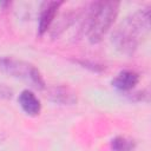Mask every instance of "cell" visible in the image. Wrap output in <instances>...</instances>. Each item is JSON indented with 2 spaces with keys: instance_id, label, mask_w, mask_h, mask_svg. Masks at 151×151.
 I'll list each match as a JSON object with an SVG mask.
<instances>
[{
  "instance_id": "7a4b0ae2",
  "label": "cell",
  "mask_w": 151,
  "mask_h": 151,
  "mask_svg": "<svg viewBox=\"0 0 151 151\" xmlns=\"http://www.w3.org/2000/svg\"><path fill=\"white\" fill-rule=\"evenodd\" d=\"M118 11L119 2L117 1H98L93 4L87 26V37L92 44L99 42L107 33L117 18Z\"/></svg>"
},
{
  "instance_id": "52a82bcc",
  "label": "cell",
  "mask_w": 151,
  "mask_h": 151,
  "mask_svg": "<svg viewBox=\"0 0 151 151\" xmlns=\"http://www.w3.org/2000/svg\"><path fill=\"white\" fill-rule=\"evenodd\" d=\"M50 98L54 103H59V104H74L77 101L76 93L71 88L65 86H58L51 88Z\"/></svg>"
},
{
  "instance_id": "5b68a950",
  "label": "cell",
  "mask_w": 151,
  "mask_h": 151,
  "mask_svg": "<svg viewBox=\"0 0 151 151\" xmlns=\"http://www.w3.org/2000/svg\"><path fill=\"white\" fill-rule=\"evenodd\" d=\"M19 104H20L21 109L29 116H37V114H39V112L41 110L40 100L29 90H25L20 93Z\"/></svg>"
},
{
  "instance_id": "ba28073f",
  "label": "cell",
  "mask_w": 151,
  "mask_h": 151,
  "mask_svg": "<svg viewBox=\"0 0 151 151\" xmlns=\"http://www.w3.org/2000/svg\"><path fill=\"white\" fill-rule=\"evenodd\" d=\"M134 146L136 143L133 139L122 136L116 137L111 143V147L113 151H133Z\"/></svg>"
},
{
  "instance_id": "6da1fadb",
  "label": "cell",
  "mask_w": 151,
  "mask_h": 151,
  "mask_svg": "<svg viewBox=\"0 0 151 151\" xmlns=\"http://www.w3.org/2000/svg\"><path fill=\"white\" fill-rule=\"evenodd\" d=\"M150 9L144 8L127 18L114 32L113 41L123 53L131 54L138 46L139 38L149 32Z\"/></svg>"
},
{
  "instance_id": "9c48e42d",
  "label": "cell",
  "mask_w": 151,
  "mask_h": 151,
  "mask_svg": "<svg viewBox=\"0 0 151 151\" xmlns=\"http://www.w3.org/2000/svg\"><path fill=\"white\" fill-rule=\"evenodd\" d=\"M13 96V91L5 84H0V100L9 99Z\"/></svg>"
},
{
  "instance_id": "8992f818",
  "label": "cell",
  "mask_w": 151,
  "mask_h": 151,
  "mask_svg": "<svg viewBox=\"0 0 151 151\" xmlns=\"http://www.w3.org/2000/svg\"><path fill=\"white\" fill-rule=\"evenodd\" d=\"M139 81V76L133 71H122L113 80L112 85L120 91L132 90Z\"/></svg>"
},
{
  "instance_id": "3957f363",
  "label": "cell",
  "mask_w": 151,
  "mask_h": 151,
  "mask_svg": "<svg viewBox=\"0 0 151 151\" xmlns=\"http://www.w3.org/2000/svg\"><path fill=\"white\" fill-rule=\"evenodd\" d=\"M0 71L6 74H9L11 77L26 81L34 88H45V81L42 79V76L40 74L39 70L29 63L18 60L11 57H1Z\"/></svg>"
},
{
  "instance_id": "277c9868",
  "label": "cell",
  "mask_w": 151,
  "mask_h": 151,
  "mask_svg": "<svg viewBox=\"0 0 151 151\" xmlns=\"http://www.w3.org/2000/svg\"><path fill=\"white\" fill-rule=\"evenodd\" d=\"M63 5L60 1H48L42 5L40 20H39V34H44L53 22V19L57 14V11Z\"/></svg>"
}]
</instances>
